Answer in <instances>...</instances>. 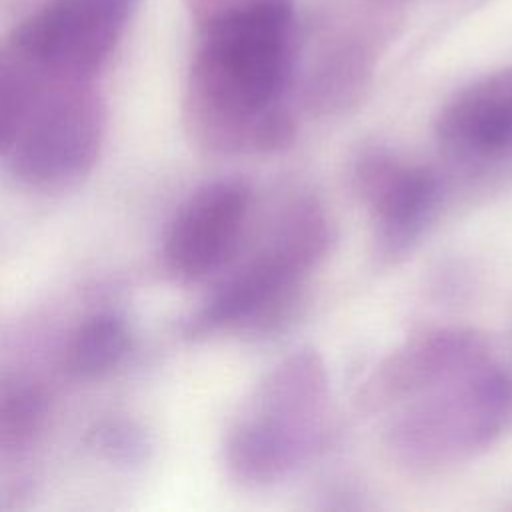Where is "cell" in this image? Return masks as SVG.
Segmentation results:
<instances>
[{
	"instance_id": "5b68a950",
	"label": "cell",
	"mask_w": 512,
	"mask_h": 512,
	"mask_svg": "<svg viewBox=\"0 0 512 512\" xmlns=\"http://www.w3.org/2000/svg\"><path fill=\"white\" fill-rule=\"evenodd\" d=\"M512 428V372L492 362L400 406L386 448L408 472L428 474L458 464Z\"/></svg>"
},
{
	"instance_id": "30bf717a",
	"label": "cell",
	"mask_w": 512,
	"mask_h": 512,
	"mask_svg": "<svg viewBox=\"0 0 512 512\" xmlns=\"http://www.w3.org/2000/svg\"><path fill=\"white\" fill-rule=\"evenodd\" d=\"M370 0L356 14L336 12L318 28V44L306 74L304 94L314 112L334 114L354 106L370 86L380 34L364 18Z\"/></svg>"
},
{
	"instance_id": "ba28073f",
	"label": "cell",
	"mask_w": 512,
	"mask_h": 512,
	"mask_svg": "<svg viewBox=\"0 0 512 512\" xmlns=\"http://www.w3.org/2000/svg\"><path fill=\"white\" fill-rule=\"evenodd\" d=\"M352 188L374 216V254L382 262L414 248L440 202V180L430 168L380 146L356 154Z\"/></svg>"
},
{
	"instance_id": "9c48e42d",
	"label": "cell",
	"mask_w": 512,
	"mask_h": 512,
	"mask_svg": "<svg viewBox=\"0 0 512 512\" xmlns=\"http://www.w3.org/2000/svg\"><path fill=\"white\" fill-rule=\"evenodd\" d=\"M490 360L482 334L462 326L424 330L390 352L362 384L358 400L374 412L402 406Z\"/></svg>"
},
{
	"instance_id": "5bb4252c",
	"label": "cell",
	"mask_w": 512,
	"mask_h": 512,
	"mask_svg": "<svg viewBox=\"0 0 512 512\" xmlns=\"http://www.w3.org/2000/svg\"><path fill=\"white\" fill-rule=\"evenodd\" d=\"M92 442L104 458L124 466L142 462L148 452L144 432L134 422L122 418L100 422L92 432Z\"/></svg>"
},
{
	"instance_id": "7a4b0ae2",
	"label": "cell",
	"mask_w": 512,
	"mask_h": 512,
	"mask_svg": "<svg viewBox=\"0 0 512 512\" xmlns=\"http://www.w3.org/2000/svg\"><path fill=\"white\" fill-rule=\"evenodd\" d=\"M106 130L98 78L2 50L0 148L8 172L36 190L66 188L96 164Z\"/></svg>"
},
{
	"instance_id": "3957f363",
	"label": "cell",
	"mask_w": 512,
	"mask_h": 512,
	"mask_svg": "<svg viewBox=\"0 0 512 512\" xmlns=\"http://www.w3.org/2000/svg\"><path fill=\"white\" fill-rule=\"evenodd\" d=\"M332 240L322 206L308 196L290 200L260 248L232 270L180 324L186 338L218 332L264 334L292 314L302 282L326 256Z\"/></svg>"
},
{
	"instance_id": "277c9868",
	"label": "cell",
	"mask_w": 512,
	"mask_h": 512,
	"mask_svg": "<svg viewBox=\"0 0 512 512\" xmlns=\"http://www.w3.org/2000/svg\"><path fill=\"white\" fill-rule=\"evenodd\" d=\"M328 406L330 380L316 350L300 348L276 362L226 432L228 476L250 488L286 480L320 446Z\"/></svg>"
},
{
	"instance_id": "8fae6325",
	"label": "cell",
	"mask_w": 512,
	"mask_h": 512,
	"mask_svg": "<svg viewBox=\"0 0 512 512\" xmlns=\"http://www.w3.org/2000/svg\"><path fill=\"white\" fill-rule=\"evenodd\" d=\"M436 138L458 154L512 146V66L460 88L436 116Z\"/></svg>"
},
{
	"instance_id": "9a60e30c",
	"label": "cell",
	"mask_w": 512,
	"mask_h": 512,
	"mask_svg": "<svg viewBox=\"0 0 512 512\" xmlns=\"http://www.w3.org/2000/svg\"><path fill=\"white\" fill-rule=\"evenodd\" d=\"M252 2H266V0H184V6H186L190 20H198V18H204L218 10L252 4Z\"/></svg>"
},
{
	"instance_id": "6da1fadb",
	"label": "cell",
	"mask_w": 512,
	"mask_h": 512,
	"mask_svg": "<svg viewBox=\"0 0 512 512\" xmlns=\"http://www.w3.org/2000/svg\"><path fill=\"white\" fill-rule=\"evenodd\" d=\"M184 124L222 156L284 150L296 132L286 98L296 76L294 0L232 6L192 20Z\"/></svg>"
},
{
	"instance_id": "4fadbf2b",
	"label": "cell",
	"mask_w": 512,
	"mask_h": 512,
	"mask_svg": "<svg viewBox=\"0 0 512 512\" xmlns=\"http://www.w3.org/2000/svg\"><path fill=\"white\" fill-rule=\"evenodd\" d=\"M48 418L46 392L30 382H18L4 390L0 408L2 450L20 452L30 448L42 434Z\"/></svg>"
},
{
	"instance_id": "8992f818",
	"label": "cell",
	"mask_w": 512,
	"mask_h": 512,
	"mask_svg": "<svg viewBox=\"0 0 512 512\" xmlns=\"http://www.w3.org/2000/svg\"><path fill=\"white\" fill-rule=\"evenodd\" d=\"M138 0H40L10 30L2 50L36 64L98 78Z\"/></svg>"
},
{
	"instance_id": "52a82bcc",
	"label": "cell",
	"mask_w": 512,
	"mask_h": 512,
	"mask_svg": "<svg viewBox=\"0 0 512 512\" xmlns=\"http://www.w3.org/2000/svg\"><path fill=\"white\" fill-rule=\"evenodd\" d=\"M252 208V188L240 178H216L196 188L172 214L162 236V268L180 284L220 272L236 254Z\"/></svg>"
},
{
	"instance_id": "7c38bea8",
	"label": "cell",
	"mask_w": 512,
	"mask_h": 512,
	"mask_svg": "<svg viewBox=\"0 0 512 512\" xmlns=\"http://www.w3.org/2000/svg\"><path fill=\"white\" fill-rule=\"evenodd\" d=\"M130 350V328L122 314L100 310L84 318L64 348V368L78 380H96L122 364Z\"/></svg>"
}]
</instances>
